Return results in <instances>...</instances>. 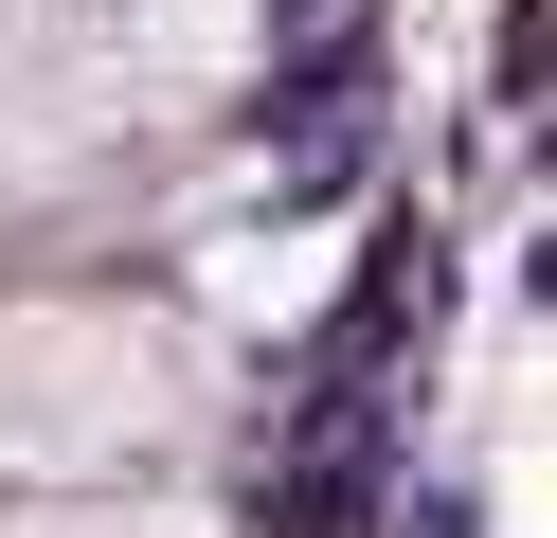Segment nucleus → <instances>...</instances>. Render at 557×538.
<instances>
[{
    "label": "nucleus",
    "mask_w": 557,
    "mask_h": 538,
    "mask_svg": "<svg viewBox=\"0 0 557 538\" xmlns=\"http://www.w3.org/2000/svg\"><path fill=\"white\" fill-rule=\"evenodd\" d=\"M521 179H557V90H540V108H521Z\"/></svg>",
    "instance_id": "nucleus-3"
},
{
    "label": "nucleus",
    "mask_w": 557,
    "mask_h": 538,
    "mask_svg": "<svg viewBox=\"0 0 557 538\" xmlns=\"http://www.w3.org/2000/svg\"><path fill=\"white\" fill-rule=\"evenodd\" d=\"M521 305L557 323V215H540V234H521Z\"/></svg>",
    "instance_id": "nucleus-2"
},
{
    "label": "nucleus",
    "mask_w": 557,
    "mask_h": 538,
    "mask_svg": "<svg viewBox=\"0 0 557 538\" xmlns=\"http://www.w3.org/2000/svg\"><path fill=\"white\" fill-rule=\"evenodd\" d=\"M377 538H485V485H449V466H432V485L377 502Z\"/></svg>",
    "instance_id": "nucleus-1"
}]
</instances>
